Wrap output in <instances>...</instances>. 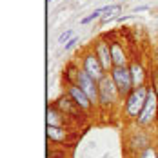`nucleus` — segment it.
Returning a JSON list of instances; mask_svg holds the SVG:
<instances>
[{"instance_id":"obj_1","label":"nucleus","mask_w":158,"mask_h":158,"mask_svg":"<svg viewBox=\"0 0 158 158\" xmlns=\"http://www.w3.org/2000/svg\"><path fill=\"white\" fill-rule=\"evenodd\" d=\"M147 93H149V87L140 85V87H135L126 96V114L129 118H138L140 116L143 106H145V100H147Z\"/></svg>"},{"instance_id":"obj_2","label":"nucleus","mask_w":158,"mask_h":158,"mask_svg":"<svg viewBox=\"0 0 158 158\" xmlns=\"http://www.w3.org/2000/svg\"><path fill=\"white\" fill-rule=\"evenodd\" d=\"M116 96H120L118 87H116L113 77L106 73L102 78L98 80V104H100L102 107H109V106L114 104Z\"/></svg>"},{"instance_id":"obj_3","label":"nucleus","mask_w":158,"mask_h":158,"mask_svg":"<svg viewBox=\"0 0 158 158\" xmlns=\"http://www.w3.org/2000/svg\"><path fill=\"white\" fill-rule=\"evenodd\" d=\"M111 77H113L116 87H118L120 96H127L133 89H135V84H133V77H131L129 65H114V67L111 69Z\"/></svg>"},{"instance_id":"obj_4","label":"nucleus","mask_w":158,"mask_h":158,"mask_svg":"<svg viewBox=\"0 0 158 158\" xmlns=\"http://www.w3.org/2000/svg\"><path fill=\"white\" fill-rule=\"evenodd\" d=\"M156 114H158V93L155 91V87H149L145 106H143L140 116L136 118V122H138V126L145 127V126H149V124H153V122H155Z\"/></svg>"},{"instance_id":"obj_5","label":"nucleus","mask_w":158,"mask_h":158,"mask_svg":"<svg viewBox=\"0 0 158 158\" xmlns=\"http://www.w3.org/2000/svg\"><path fill=\"white\" fill-rule=\"evenodd\" d=\"M82 69L87 73V75H91L95 80H100L107 71L104 69V65L102 62L98 60V56H96V53H85L84 55V60H82Z\"/></svg>"},{"instance_id":"obj_6","label":"nucleus","mask_w":158,"mask_h":158,"mask_svg":"<svg viewBox=\"0 0 158 158\" xmlns=\"http://www.w3.org/2000/svg\"><path fill=\"white\" fill-rule=\"evenodd\" d=\"M77 84L85 91V95L91 98L93 106H96V104H98V80H95L91 75H87L84 69H80L78 82H77Z\"/></svg>"},{"instance_id":"obj_7","label":"nucleus","mask_w":158,"mask_h":158,"mask_svg":"<svg viewBox=\"0 0 158 158\" xmlns=\"http://www.w3.org/2000/svg\"><path fill=\"white\" fill-rule=\"evenodd\" d=\"M67 95L75 100V104H77L82 111H89L91 107H93L91 98L85 95V91L80 87L78 84H69V87H67Z\"/></svg>"},{"instance_id":"obj_8","label":"nucleus","mask_w":158,"mask_h":158,"mask_svg":"<svg viewBox=\"0 0 158 158\" xmlns=\"http://www.w3.org/2000/svg\"><path fill=\"white\" fill-rule=\"evenodd\" d=\"M95 53H96V56H98V60L102 62V65H104L106 71H111V69L114 67V65H113V55H111L109 42H106V40H96Z\"/></svg>"},{"instance_id":"obj_9","label":"nucleus","mask_w":158,"mask_h":158,"mask_svg":"<svg viewBox=\"0 0 158 158\" xmlns=\"http://www.w3.org/2000/svg\"><path fill=\"white\" fill-rule=\"evenodd\" d=\"M56 107L62 111L64 114H69V116H73V118H80V116H84V114H82V109L75 104V100H73L69 95L58 98V100H56Z\"/></svg>"},{"instance_id":"obj_10","label":"nucleus","mask_w":158,"mask_h":158,"mask_svg":"<svg viewBox=\"0 0 158 158\" xmlns=\"http://www.w3.org/2000/svg\"><path fill=\"white\" fill-rule=\"evenodd\" d=\"M111 55H113V65H127V55L120 42H109Z\"/></svg>"},{"instance_id":"obj_11","label":"nucleus","mask_w":158,"mask_h":158,"mask_svg":"<svg viewBox=\"0 0 158 158\" xmlns=\"http://www.w3.org/2000/svg\"><path fill=\"white\" fill-rule=\"evenodd\" d=\"M129 69H131V77H133V84H135V87L143 85V82H145V71H143L142 65H140L138 62H133L131 65H129Z\"/></svg>"},{"instance_id":"obj_12","label":"nucleus","mask_w":158,"mask_h":158,"mask_svg":"<svg viewBox=\"0 0 158 158\" xmlns=\"http://www.w3.org/2000/svg\"><path fill=\"white\" fill-rule=\"evenodd\" d=\"M62 111L58 109L56 106H49L48 107V126H56V127H64V118H62Z\"/></svg>"},{"instance_id":"obj_13","label":"nucleus","mask_w":158,"mask_h":158,"mask_svg":"<svg viewBox=\"0 0 158 158\" xmlns=\"http://www.w3.org/2000/svg\"><path fill=\"white\" fill-rule=\"evenodd\" d=\"M48 138L51 142H65L67 138V131L64 127H56V126H48Z\"/></svg>"},{"instance_id":"obj_14","label":"nucleus","mask_w":158,"mask_h":158,"mask_svg":"<svg viewBox=\"0 0 158 158\" xmlns=\"http://www.w3.org/2000/svg\"><path fill=\"white\" fill-rule=\"evenodd\" d=\"M120 11H122V7H120L118 4H116V6H107V9L104 11L106 15H104L102 18H100V22H102V24H106V22H109V20H113V18H114V16L118 15Z\"/></svg>"},{"instance_id":"obj_15","label":"nucleus","mask_w":158,"mask_h":158,"mask_svg":"<svg viewBox=\"0 0 158 158\" xmlns=\"http://www.w3.org/2000/svg\"><path fill=\"white\" fill-rule=\"evenodd\" d=\"M65 73H67V80H69V84H77V82H78L80 69H77V65H75V64H69V65H67V69H65Z\"/></svg>"},{"instance_id":"obj_16","label":"nucleus","mask_w":158,"mask_h":158,"mask_svg":"<svg viewBox=\"0 0 158 158\" xmlns=\"http://www.w3.org/2000/svg\"><path fill=\"white\" fill-rule=\"evenodd\" d=\"M106 9H107V6H104V7H100V9H95V11H93L91 15H87L85 18H82V24H89V22L96 20V18H98V16L102 15V13H104Z\"/></svg>"},{"instance_id":"obj_17","label":"nucleus","mask_w":158,"mask_h":158,"mask_svg":"<svg viewBox=\"0 0 158 158\" xmlns=\"http://www.w3.org/2000/svg\"><path fill=\"white\" fill-rule=\"evenodd\" d=\"M138 158H158V153L155 147H145V149H142V153H140V156Z\"/></svg>"},{"instance_id":"obj_18","label":"nucleus","mask_w":158,"mask_h":158,"mask_svg":"<svg viewBox=\"0 0 158 158\" xmlns=\"http://www.w3.org/2000/svg\"><path fill=\"white\" fill-rule=\"evenodd\" d=\"M71 38H73V29H65V31L58 36V42L64 44V42H67V40H71Z\"/></svg>"},{"instance_id":"obj_19","label":"nucleus","mask_w":158,"mask_h":158,"mask_svg":"<svg viewBox=\"0 0 158 158\" xmlns=\"http://www.w3.org/2000/svg\"><path fill=\"white\" fill-rule=\"evenodd\" d=\"M49 158H65V151L64 149H51Z\"/></svg>"},{"instance_id":"obj_20","label":"nucleus","mask_w":158,"mask_h":158,"mask_svg":"<svg viewBox=\"0 0 158 158\" xmlns=\"http://www.w3.org/2000/svg\"><path fill=\"white\" fill-rule=\"evenodd\" d=\"M77 42H78V38H77V36H73L71 40H67V42L64 44V49H65V51H67V49H71L73 46H75V44H77Z\"/></svg>"},{"instance_id":"obj_21","label":"nucleus","mask_w":158,"mask_h":158,"mask_svg":"<svg viewBox=\"0 0 158 158\" xmlns=\"http://www.w3.org/2000/svg\"><path fill=\"white\" fill-rule=\"evenodd\" d=\"M145 9H149L147 6H140V7H135V13H138V11H145Z\"/></svg>"},{"instance_id":"obj_22","label":"nucleus","mask_w":158,"mask_h":158,"mask_svg":"<svg viewBox=\"0 0 158 158\" xmlns=\"http://www.w3.org/2000/svg\"><path fill=\"white\" fill-rule=\"evenodd\" d=\"M155 91L158 93V73H156V77H155Z\"/></svg>"}]
</instances>
